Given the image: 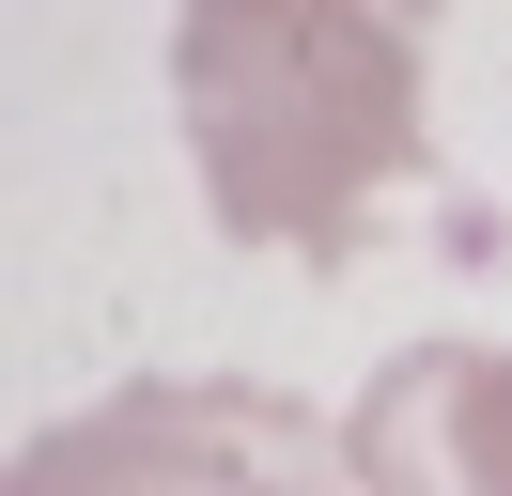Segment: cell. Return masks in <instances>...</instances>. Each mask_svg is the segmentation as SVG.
<instances>
[{"mask_svg": "<svg viewBox=\"0 0 512 496\" xmlns=\"http://www.w3.org/2000/svg\"><path fill=\"white\" fill-rule=\"evenodd\" d=\"M171 109L233 248L342 264L373 186L419 171V31L357 0H187Z\"/></svg>", "mask_w": 512, "mask_h": 496, "instance_id": "obj_1", "label": "cell"}, {"mask_svg": "<svg viewBox=\"0 0 512 496\" xmlns=\"http://www.w3.org/2000/svg\"><path fill=\"white\" fill-rule=\"evenodd\" d=\"M342 434L249 372H140V388L47 419L0 496H342Z\"/></svg>", "mask_w": 512, "mask_h": 496, "instance_id": "obj_2", "label": "cell"}, {"mask_svg": "<svg viewBox=\"0 0 512 496\" xmlns=\"http://www.w3.org/2000/svg\"><path fill=\"white\" fill-rule=\"evenodd\" d=\"M357 496H512V357L497 341H404L342 419Z\"/></svg>", "mask_w": 512, "mask_h": 496, "instance_id": "obj_3", "label": "cell"}]
</instances>
